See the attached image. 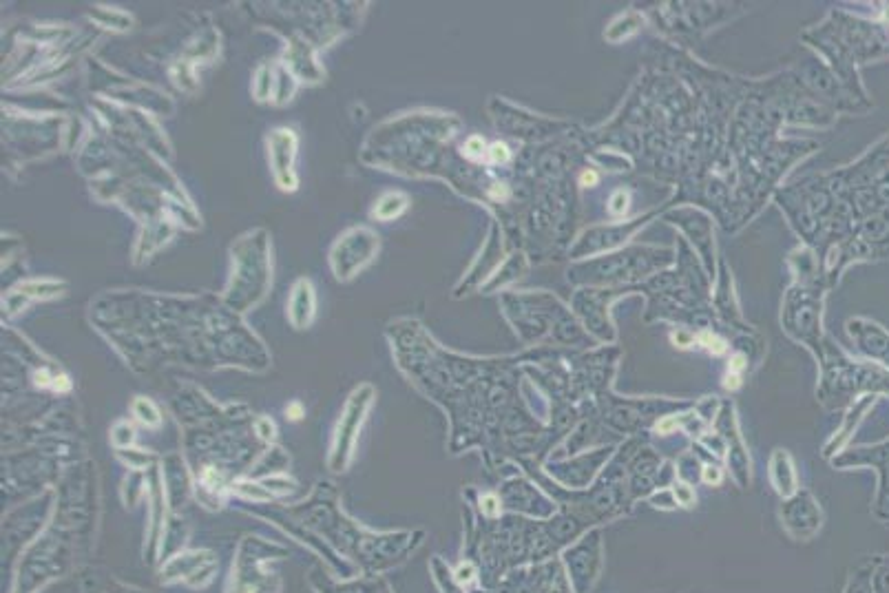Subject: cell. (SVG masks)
I'll return each instance as SVG.
<instances>
[{"label": "cell", "mask_w": 889, "mask_h": 593, "mask_svg": "<svg viewBox=\"0 0 889 593\" xmlns=\"http://www.w3.org/2000/svg\"><path fill=\"white\" fill-rule=\"evenodd\" d=\"M564 565L569 567L573 589L578 593H587L593 582L598 580L600 565H602V545L600 536L591 534L584 540H580L575 547H569L564 551Z\"/></svg>", "instance_id": "6da1fadb"}, {"label": "cell", "mask_w": 889, "mask_h": 593, "mask_svg": "<svg viewBox=\"0 0 889 593\" xmlns=\"http://www.w3.org/2000/svg\"><path fill=\"white\" fill-rule=\"evenodd\" d=\"M872 576H874V569H872V567L859 569V571H856V576L852 578L850 587H847L845 593H874V589H872Z\"/></svg>", "instance_id": "7a4b0ae2"}, {"label": "cell", "mask_w": 889, "mask_h": 593, "mask_svg": "<svg viewBox=\"0 0 889 593\" xmlns=\"http://www.w3.org/2000/svg\"><path fill=\"white\" fill-rule=\"evenodd\" d=\"M675 498H677V505L690 507V505L695 503V492L690 490L688 485H677V487H675Z\"/></svg>", "instance_id": "3957f363"}, {"label": "cell", "mask_w": 889, "mask_h": 593, "mask_svg": "<svg viewBox=\"0 0 889 593\" xmlns=\"http://www.w3.org/2000/svg\"><path fill=\"white\" fill-rule=\"evenodd\" d=\"M699 341H702L708 350H713L715 355H721V352L726 350V343L721 341V339H717L715 335H710V332H704V335L699 337Z\"/></svg>", "instance_id": "277c9868"}, {"label": "cell", "mask_w": 889, "mask_h": 593, "mask_svg": "<svg viewBox=\"0 0 889 593\" xmlns=\"http://www.w3.org/2000/svg\"><path fill=\"white\" fill-rule=\"evenodd\" d=\"M489 155H491V160H494V162H507L509 160V151H507L505 144H500V142H496L494 147H491Z\"/></svg>", "instance_id": "5b68a950"}, {"label": "cell", "mask_w": 889, "mask_h": 593, "mask_svg": "<svg viewBox=\"0 0 889 593\" xmlns=\"http://www.w3.org/2000/svg\"><path fill=\"white\" fill-rule=\"evenodd\" d=\"M704 481L710 483V485H719L721 483V472L717 470V467H706V470H704Z\"/></svg>", "instance_id": "8992f818"}, {"label": "cell", "mask_w": 889, "mask_h": 593, "mask_svg": "<svg viewBox=\"0 0 889 593\" xmlns=\"http://www.w3.org/2000/svg\"><path fill=\"white\" fill-rule=\"evenodd\" d=\"M675 428H677V419H673V416H668V419L657 423V432H660V434H668V432H673Z\"/></svg>", "instance_id": "52a82bcc"}, {"label": "cell", "mask_w": 889, "mask_h": 593, "mask_svg": "<svg viewBox=\"0 0 889 593\" xmlns=\"http://www.w3.org/2000/svg\"><path fill=\"white\" fill-rule=\"evenodd\" d=\"M611 211H613V213H622V211H626V195H624V193H617V195L613 197Z\"/></svg>", "instance_id": "ba28073f"}, {"label": "cell", "mask_w": 889, "mask_h": 593, "mask_svg": "<svg viewBox=\"0 0 889 593\" xmlns=\"http://www.w3.org/2000/svg\"><path fill=\"white\" fill-rule=\"evenodd\" d=\"M467 151H469V155H478V151H483V140L474 138L472 142L467 144Z\"/></svg>", "instance_id": "9c48e42d"}, {"label": "cell", "mask_w": 889, "mask_h": 593, "mask_svg": "<svg viewBox=\"0 0 889 593\" xmlns=\"http://www.w3.org/2000/svg\"><path fill=\"white\" fill-rule=\"evenodd\" d=\"M582 182H584V184H595V182H598V175H595V173H584V175H582Z\"/></svg>", "instance_id": "30bf717a"}]
</instances>
